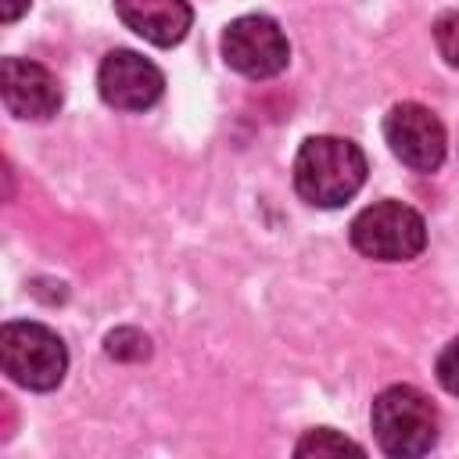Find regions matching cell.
Returning a JSON list of instances; mask_svg holds the SVG:
<instances>
[{
    "label": "cell",
    "instance_id": "obj_1",
    "mask_svg": "<svg viewBox=\"0 0 459 459\" xmlns=\"http://www.w3.org/2000/svg\"><path fill=\"white\" fill-rule=\"evenodd\" d=\"M366 183V154L341 136H308L294 158V186L316 208H341Z\"/></svg>",
    "mask_w": 459,
    "mask_h": 459
},
{
    "label": "cell",
    "instance_id": "obj_2",
    "mask_svg": "<svg viewBox=\"0 0 459 459\" xmlns=\"http://www.w3.org/2000/svg\"><path fill=\"white\" fill-rule=\"evenodd\" d=\"M373 434L387 455H423L437 441V409L409 384H394L373 402Z\"/></svg>",
    "mask_w": 459,
    "mask_h": 459
},
{
    "label": "cell",
    "instance_id": "obj_3",
    "mask_svg": "<svg viewBox=\"0 0 459 459\" xmlns=\"http://www.w3.org/2000/svg\"><path fill=\"white\" fill-rule=\"evenodd\" d=\"M0 362L14 384L50 391L65 380L68 351L65 341L43 323H7L0 330Z\"/></svg>",
    "mask_w": 459,
    "mask_h": 459
},
{
    "label": "cell",
    "instance_id": "obj_4",
    "mask_svg": "<svg viewBox=\"0 0 459 459\" xmlns=\"http://www.w3.org/2000/svg\"><path fill=\"white\" fill-rule=\"evenodd\" d=\"M351 244L377 262H409L427 244L423 215L402 201H380L351 219Z\"/></svg>",
    "mask_w": 459,
    "mask_h": 459
},
{
    "label": "cell",
    "instance_id": "obj_5",
    "mask_svg": "<svg viewBox=\"0 0 459 459\" xmlns=\"http://www.w3.org/2000/svg\"><path fill=\"white\" fill-rule=\"evenodd\" d=\"M222 57L233 72H240L247 79H269L287 68L290 47L273 18L244 14V18L230 22V29L222 32Z\"/></svg>",
    "mask_w": 459,
    "mask_h": 459
},
{
    "label": "cell",
    "instance_id": "obj_6",
    "mask_svg": "<svg viewBox=\"0 0 459 459\" xmlns=\"http://www.w3.org/2000/svg\"><path fill=\"white\" fill-rule=\"evenodd\" d=\"M384 136L391 154L412 172H434L445 161V126L441 118L412 100H402L384 118Z\"/></svg>",
    "mask_w": 459,
    "mask_h": 459
},
{
    "label": "cell",
    "instance_id": "obj_7",
    "mask_svg": "<svg viewBox=\"0 0 459 459\" xmlns=\"http://www.w3.org/2000/svg\"><path fill=\"white\" fill-rule=\"evenodd\" d=\"M97 86H100V97L111 108H118V111H143V108H151L161 97L165 79H161L158 65H151L143 54H136V50H111L100 61Z\"/></svg>",
    "mask_w": 459,
    "mask_h": 459
},
{
    "label": "cell",
    "instance_id": "obj_8",
    "mask_svg": "<svg viewBox=\"0 0 459 459\" xmlns=\"http://www.w3.org/2000/svg\"><path fill=\"white\" fill-rule=\"evenodd\" d=\"M0 93H4V104L11 115L18 118H50L61 104V86L57 79L29 61V57H4L0 65Z\"/></svg>",
    "mask_w": 459,
    "mask_h": 459
},
{
    "label": "cell",
    "instance_id": "obj_9",
    "mask_svg": "<svg viewBox=\"0 0 459 459\" xmlns=\"http://www.w3.org/2000/svg\"><path fill=\"white\" fill-rule=\"evenodd\" d=\"M118 18L154 47H176L190 29L186 0H115Z\"/></svg>",
    "mask_w": 459,
    "mask_h": 459
},
{
    "label": "cell",
    "instance_id": "obj_10",
    "mask_svg": "<svg viewBox=\"0 0 459 459\" xmlns=\"http://www.w3.org/2000/svg\"><path fill=\"white\" fill-rule=\"evenodd\" d=\"M294 452H298V455H344V452L362 455V445H355L351 437H344V434H337V430H330V427H319V430H308V434L294 445Z\"/></svg>",
    "mask_w": 459,
    "mask_h": 459
},
{
    "label": "cell",
    "instance_id": "obj_11",
    "mask_svg": "<svg viewBox=\"0 0 459 459\" xmlns=\"http://www.w3.org/2000/svg\"><path fill=\"white\" fill-rule=\"evenodd\" d=\"M104 351L111 359H118V362H140V359L151 355V341L133 326H118V330H111L104 337Z\"/></svg>",
    "mask_w": 459,
    "mask_h": 459
},
{
    "label": "cell",
    "instance_id": "obj_12",
    "mask_svg": "<svg viewBox=\"0 0 459 459\" xmlns=\"http://www.w3.org/2000/svg\"><path fill=\"white\" fill-rule=\"evenodd\" d=\"M434 43H437L441 57L452 68H459V11H448L434 22Z\"/></svg>",
    "mask_w": 459,
    "mask_h": 459
},
{
    "label": "cell",
    "instance_id": "obj_13",
    "mask_svg": "<svg viewBox=\"0 0 459 459\" xmlns=\"http://www.w3.org/2000/svg\"><path fill=\"white\" fill-rule=\"evenodd\" d=\"M437 380L448 394H459V337L445 344V351L437 355Z\"/></svg>",
    "mask_w": 459,
    "mask_h": 459
},
{
    "label": "cell",
    "instance_id": "obj_14",
    "mask_svg": "<svg viewBox=\"0 0 459 459\" xmlns=\"http://www.w3.org/2000/svg\"><path fill=\"white\" fill-rule=\"evenodd\" d=\"M25 7H29V0H0V14H4V22H14Z\"/></svg>",
    "mask_w": 459,
    "mask_h": 459
}]
</instances>
